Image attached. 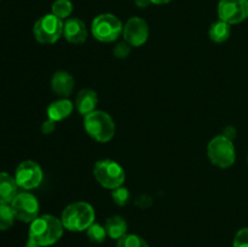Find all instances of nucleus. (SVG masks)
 Returning a JSON list of instances; mask_svg holds the SVG:
<instances>
[{
	"label": "nucleus",
	"instance_id": "obj_1",
	"mask_svg": "<svg viewBox=\"0 0 248 247\" xmlns=\"http://www.w3.org/2000/svg\"><path fill=\"white\" fill-rule=\"evenodd\" d=\"M63 232L62 220L52 215H43L31 223L28 240L41 247L52 246L62 237Z\"/></svg>",
	"mask_w": 248,
	"mask_h": 247
},
{
	"label": "nucleus",
	"instance_id": "obj_2",
	"mask_svg": "<svg viewBox=\"0 0 248 247\" xmlns=\"http://www.w3.org/2000/svg\"><path fill=\"white\" fill-rule=\"evenodd\" d=\"M96 213L93 207L85 201H78L68 205L63 210L62 224L69 232H84L94 223Z\"/></svg>",
	"mask_w": 248,
	"mask_h": 247
},
{
	"label": "nucleus",
	"instance_id": "obj_3",
	"mask_svg": "<svg viewBox=\"0 0 248 247\" xmlns=\"http://www.w3.org/2000/svg\"><path fill=\"white\" fill-rule=\"evenodd\" d=\"M84 127L90 137L99 143H107L115 135V123L108 113L94 110L84 116Z\"/></svg>",
	"mask_w": 248,
	"mask_h": 247
},
{
	"label": "nucleus",
	"instance_id": "obj_4",
	"mask_svg": "<svg viewBox=\"0 0 248 247\" xmlns=\"http://www.w3.org/2000/svg\"><path fill=\"white\" fill-rule=\"evenodd\" d=\"M207 155L210 161L220 169H228L232 166L236 159L234 143L224 135L217 136L208 143Z\"/></svg>",
	"mask_w": 248,
	"mask_h": 247
},
{
	"label": "nucleus",
	"instance_id": "obj_5",
	"mask_svg": "<svg viewBox=\"0 0 248 247\" xmlns=\"http://www.w3.org/2000/svg\"><path fill=\"white\" fill-rule=\"evenodd\" d=\"M93 176L102 186L107 189L119 188L124 184L126 178L125 170L114 160H99L94 164Z\"/></svg>",
	"mask_w": 248,
	"mask_h": 247
},
{
	"label": "nucleus",
	"instance_id": "obj_6",
	"mask_svg": "<svg viewBox=\"0 0 248 247\" xmlns=\"http://www.w3.org/2000/svg\"><path fill=\"white\" fill-rule=\"evenodd\" d=\"M124 26L120 19L111 14L94 17L91 24L92 35L102 43H113L123 34Z\"/></svg>",
	"mask_w": 248,
	"mask_h": 247
},
{
	"label": "nucleus",
	"instance_id": "obj_7",
	"mask_svg": "<svg viewBox=\"0 0 248 247\" xmlns=\"http://www.w3.org/2000/svg\"><path fill=\"white\" fill-rule=\"evenodd\" d=\"M63 26L64 22L55 15H45L34 24V38L40 44H55L63 35Z\"/></svg>",
	"mask_w": 248,
	"mask_h": 247
},
{
	"label": "nucleus",
	"instance_id": "obj_8",
	"mask_svg": "<svg viewBox=\"0 0 248 247\" xmlns=\"http://www.w3.org/2000/svg\"><path fill=\"white\" fill-rule=\"evenodd\" d=\"M10 205L14 210L16 219L21 222L31 223L35 218L39 217L40 206H39L38 199L33 194L27 193V191L18 193Z\"/></svg>",
	"mask_w": 248,
	"mask_h": 247
},
{
	"label": "nucleus",
	"instance_id": "obj_9",
	"mask_svg": "<svg viewBox=\"0 0 248 247\" xmlns=\"http://www.w3.org/2000/svg\"><path fill=\"white\" fill-rule=\"evenodd\" d=\"M44 178V173L41 167L33 160L22 161L17 166L15 172V179L19 188L24 190H31L38 188Z\"/></svg>",
	"mask_w": 248,
	"mask_h": 247
},
{
	"label": "nucleus",
	"instance_id": "obj_10",
	"mask_svg": "<svg viewBox=\"0 0 248 247\" xmlns=\"http://www.w3.org/2000/svg\"><path fill=\"white\" fill-rule=\"evenodd\" d=\"M218 17L230 26L241 23L248 18V0H220Z\"/></svg>",
	"mask_w": 248,
	"mask_h": 247
},
{
	"label": "nucleus",
	"instance_id": "obj_11",
	"mask_svg": "<svg viewBox=\"0 0 248 247\" xmlns=\"http://www.w3.org/2000/svg\"><path fill=\"white\" fill-rule=\"evenodd\" d=\"M123 36L127 44L135 47H140L147 43L149 38V27L145 19L140 17H131L127 19L123 29Z\"/></svg>",
	"mask_w": 248,
	"mask_h": 247
},
{
	"label": "nucleus",
	"instance_id": "obj_12",
	"mask_svg": "<svg viewBox=\"0 0 248 247\" xmlns=\"http://www.w3.org/2000/svg\"><path fill=\"white\" fill-rule=\"evenodd\" d=\"M63 36L70 44L79 45L86 41L87 29L80 18H68L63 26Z\"/></svg>",
	"mask_w": 248,
	"mask_h": 247
},
{
	"label": "nucleus",
	"instance_id": "obj_13",
	"mask_svg": "<svg viewBox=\"0 0 248 247\" xmlns=\"http://www.w3.org/2000/svg\"><path fill=\"white\" fill-rule=\"evenodd\" d=\"M74 77L64 70H58L52 75L51 79V87L56 94L61 97H68L73 93L74 90Z\"/></svg>",
	"mask_w": 248,
	"mask_h": 247
},
{
	"label": "nucleus",
	"instance_id": "obj_14",
	"mask_svg": "<svg viewBox=\"0 0 248 247\" xmlns=\"http://www.w3.org/2000/svg\"><path fill=\"white\" fill-rule=\"evenodd\" d=\"M97 103H98L97 92L91 89H82L75 98V106H77L78 111L84 116L96 110Z\"/></svg>",
	"mask_w": 248,
	"mask_h": 247
},
{
	"label": "nucleus",
	"instance_id": "obj_15",
	"mask_svg": "<svg viewBox=\"0 0 248 247\" xmlns=\"http://www.w3.org/2000/svg\"><path fill=\"white\" fill-rule=\"evenodd\" d=\"M18 188L15 177L6 172H0V203H11L18 194Z\"/></svg>",
	"mask_w": 248,
	"mask_h": 247
},
{
	"label": "nucleus",
	"instance_id": "obj_16",
	"mask_svg": "<svg viewBox=\"0 0 248 247\" xmlns=\"http://www.w3.org/2000/svg\"><path fill=\"white\" fill-rule=\"evenodd\" d=\"M74 110V104L67 98L58 99L52 102L47 108V118L53 120L55 123L62 121L70 116V114Z\"/></svg>",
	"mask_w": 248,
	"mask_h": 247
},
{
	"label": "nucleus",
	"instance_id": "obj_17",
	"mask_svg": "<svg viewBox=\"0 0 248 247\" xmlns=\"http://www.w3.org/2000/svg\"><path fill=\"white\" fill-rule=\"evenodd\" d=\"M106 230L107 234L110 239L116 240L118 241L119 239L124 236V235L127 234V223L120 216H113V217L108 218L106 220Z\"/></svg>",
	"mask_w": 248,
	"mask_h": 247
},
{
	"label": "nucleus",
	"instance_id": "obj_18",
	"mask_svg": "<svg viewBox=\"0 0 248 247\" xmlns=\"http://www.w3.org/2000/svg\"><path fill=\"white\" fill-rule=\"evenodd\" d=\"M230 33H232V26L227 22L222 21V19L211 24L210 31H208V35H210L211 40L218 44L227 41L229 39Z\"/></svg>",
	"mask_w": 248,
	"mask_h": 247
},
{
	"label": "nucleus",
	"instance_id": "obj_19",
	"mask_svg": "<svg viewBox=\"0 0 248 247\" xmlns=\"http://www.w3.org/2000/svg\"><path fill=\"white\" fill-rule=\"evenodd\" d=\"M16 216L10 203H0V230H7L14 225Z\"/></svg>",
	"mask_w": 248,
	"mask_h": 247
},
{
	"label": "nucleus",
	"instance_id": "obj_20",
	"mask_svg": "<svg viewBox=\"0 0 248 247\" xmlns=\"http://www.w3.org/2000/svg\"><path fill=\"white\" fill-rule=\"evenodd\" d=\"M52 15L63 19L68 18L73 12V4L70 0H56L52 4Z\"/></svg>",
	"mask_w": 248,
	"mask_h": 247
},
{
	"label": "nucleus",
	"instance_id": "obj_21",
	"mask_svg": "<svg viewBox=\"0 0 248 247\" xmlns=\"http://www.w3.org/2000/svg\"><path fill=\"white\" fill-rule=\"evenodd\" d=\"M86 232H87V236H89V239L91 240L92 242H94V244H102V242L106 240V237L108 236L106 227L102 224H99V223H96V222L87 228Z\"/></svg>",
	"mask_w": 248,
	"mask_h": 247
},
{
	"label": "nucleus",
	"instance_id": "obj_22",
	"mask_svg": "<svg viewBox=\"0 0 248 247\" xmlns=\"http://www.w3.org/2000/svg\"><path fill=\"white\" fill-rule=\"evenodd\" d=\"M116 247H149L143 237L135 234H126L116 242Z\"/></svg>",
	"mask_w": 248,
	"mask_h": 247
},
{
	"label": "nucleus",
	"instance_id": "obj_23",
	"mask_svg": "<svg viewBox=\"0 0 248 247\" xmlns=\"http://www.w3.org/2000/svg\"><path fill=\"white\" fill-rule=\"evenodd\" d=\"M111 198H113L114 202L119 206H125L126 203L130 200V193L126 188H123V186H119V188L114 189L111 191Z\"/></svg>",
	"mask_w": 248,
	"mask_h": 247
},
{
	"label": "nucleus",
	"instance_id": "obj_24",
	"mask_svg": "<svg viewBox=\"0 0 248 247\" xmlns=\"http://www.w3.org/2000/svg\"><path fill=\"white\" fill-rule=\"evenodd\" d=\"M232 247H248V228H242L236 232Z\"/></svg>",
	"mask_w": 248,
	"mask_h": 247
},
{
	"label": "nucleus",
	"instance_id": "obj_25",
	"mask_svg": "<svg viewBox=\"0 0 248 247\" xmlns=\"http://www.w3.org/2000/svg\"><path fill=\"white\" fill-rule=\"evenodd\" d=\"M130 51L131 45L126 43V41H124V43H119L118 45L114 47V55L118 58H125L130 55Z\"/></svg>",
	"mask_w": 248,
	"mask_h": 247
},
{
	"label": "nucleus",
	"instance_id": "obj_26",
	"mask_svg": "<svg viewBox=\"0 0 248 247\" xmlns=\"http://www.w3.org/2000/svg\"><path fill=\"white\" fill-rule=\"evenodd\" d=\"M56 128V123L51 119H47L46 121H44V124L41 125V131H43L44 135H50L55 131Z\"/></svg>",
	"mask_w": 248,
	"mask_h": 247
},
{
	"label": "nucleus",
	"instance_id": "obj_27",
	"mask_svg": "<svg viewBox=\"0 0 248 247\" xmlns=\"http://www.w3.org/2000/svg\"><path fill=\"white\" fill-rule=\"evenodd\" d=\"M135 2L138 7H140V9H144V7H147L148 5L152 4L150 0H135Z\"/></svg>",
	"mask_w": 248,
	"mask_h": 247
},
{
	"label": "nucleus",
	"instance_id": "obj_28",
	"mask_svg": "<svg viewBox=\"0 0 248 247\" xmlns=\"http://www.w3.org/2000/svg\"><path fill=\"white\" fill-rule=\"evenodd\" d=\"M152 1V4H155V5H162V4H169L170 1H172V0H150Z\"/></svg>",
	"mask_w": 248,
	"mask_h": 247
},
{
	"label": "nucleus",
	"instance_id": "obj_29",
	"mask_svg": "<svg viewBox=\"0 0 248 247\" xmlns=\"http://www.w3.org/2000/svg\"><path fill=\"white\" fill-rule=\"evenodd\" d=\"M24 247H41V246H39V245L34 244V242L29 241V240H28V242H27V244H26V246H24Z\"/></svg>",
	"mask_w": 248,
	"mask_h": 247
}]
</instances>
